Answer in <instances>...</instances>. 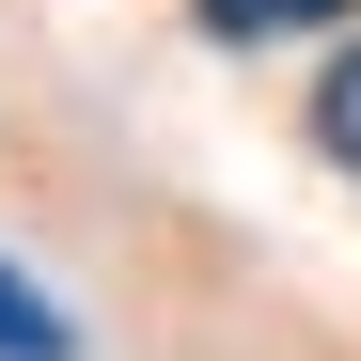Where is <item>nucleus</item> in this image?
<instances>
[{
    "label": "nucleus",
    "instance_id": "nucleus-1",
    "mask_svg": "<svg viewBox=\"0 0 361 361\" xmlns=\"http://www.w3.org/2000/svg\"><path fill=\"white\" fill-rule=\"evenodd\" d=\"M63 345H79V330H63V314H47V298H32L16 267H0V361H63Z\"/></svg>",
    "mask_w": 361,
    "mask_h": 361
},
{
    "label": "nucleus",
    "instance_id": "nucleus-2",
    "mask_svg": "<svg viewBox=\"0 0 361 361\" xmlns=\"http://www.w3.org/2000/svg\"><path fill=\"white\" fill-rule=\"evenodd\" d=\"M314 16H345V0H204V32H235V47H267V32H314Z\"/></svg>",
    "mask_w": 361,
    "mask_h": 361
},
{
    "label": "nucleus",
    "instance_id": "nucleus-3",
    "mask_svg": "<svg viewBox=\"0 0 361 361\" xmlns=\"http://www.w3.org/2000/svg\"><path fill=\"white\" fill-rule=\"evenodd\" d=\"M314 142H330V157H345V173H361V47H345V63H330V79H314Z\"/></svg>",
    "mask_w": 361,
    "mask_h": 361
}]
</instances>
